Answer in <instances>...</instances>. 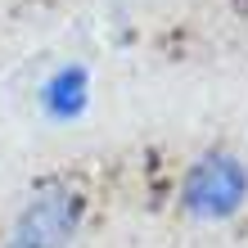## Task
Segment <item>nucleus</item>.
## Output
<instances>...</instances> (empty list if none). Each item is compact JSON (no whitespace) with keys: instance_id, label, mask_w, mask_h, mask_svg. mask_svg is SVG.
Returning <instances> with one entry per match:
<instances>
[{"instance_id":"1","label":"nucleus","mask_w":248,"mask_h":248,"mask_svg":"<svg viewBox=\"0 0 248 248\" xmlns=\"http://www.w3.org/2000/svg\"><path fill=\"white\" fill-rule=\"evenodd\" d=\"M248 203V163L239 154L208 149L181 176V212L194 221H230Z\"/></svg>"},{"instance_id":"2","label":"nucleus","mask_w":248,"mask_h":248,"mask_svg":"<svg viewBox=\"0 0 248 248\" xmlns=\"http://www.w3.org/2000/svg\"><path fill=\"white\" fill-rule=\"evenodd\" d=\"M86 217V203L72 185H41L23 212L14 217L9 239L0 248H72Z\"/></svg>"},{"instance_id":"3","label":"nucleus","mask_w":248,"mask_h":248,"mask_svg":"<svg viewBox=\"0 0 248 248\" xmlns=\"http://www.w3.org/2000/svg\"><path fill=\"white\" fill-rule=\"evenodd\" d=\"M36 104H41V113H46L50 122H77L86 113V104H91V72H86L81 63L54 68L50 77L41 81Z\"/></svg>"}]
</instances>
